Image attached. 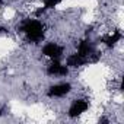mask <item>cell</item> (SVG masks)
Wrapping results in <instances>:
<instances>
[{
    "label": "cell",
    "instance_id": "cell-1",
    "mask_svg": "<svg viewBox=\"0 0 124 124\" xmlns=\"http://www.w3.org/2000/svg\"><path fill=\"white\" fill-rule=\"evenodd\" d=\"M19 31L26 37V39L32 44H38L44 39L45 31H44V23L39 19H25L19 25Z\"/></svg>",
    "mask_w": 124,
    "mask_h": 124
},
{
    "label": "cell",
    "instance_id": "cell-2",
    "mask_svg": "<svg viewBox=\"0 0 124 124\" xmlns=\"http://www.w3.org/2000/svg\"><path fill=\"white\" fill-rule=\"evenodd\" d=\"M41 54L45 55L50 60H60L64 54V47L54 42V41H51V42L44 44V47L41 48Z\"/></svg>",
    "mask_w": 124,
    "mask_h": 124
},
{
    "label": "cell",
    "instance_id": "cell-3",
    "mask_svg": "<svg viewBox=\"0 0 124 124\" xmlns=\"http://www.w3.org/2000/svg\"><path fill=\"white\" fill-rule=\"evenodd\" d=\"M72 91V85L69 82H61V83H55L53 86H50L47 95L48 98H63L66 95H69Z\"/></svg>",
    "mask_w": 124,
    "mask_h": 124
},
{
    "label": "cell",
    "instance_id": "cell-4",
    "mask_svg": "<svg viewBox=\"0 0 124 124\" xmlns=\"http://www.w3.org/2000/svg\"><path fill=\"white\" fill-rule=\"evenodd\" d=\"M67 73H69V67L60 63V60H51V63L47 66V75L51 78H63Z\"/></svg>",
    "mask_w": 124,
    "mask_h": 124
},
{
    "label": "cell",
    "instance_id": "cell-5",
    "mask_svg": "<svg viewBox=\"0 0 124 124\" xmlns=\"http://www.w3.org/2000/svg\"><path fill=\"white\" fill-rule=\"evenodd\" d=\"M89 109V102L86 99H75L72 102V105L69 107V117L70 118H76L80 117L82 114H85Z\"/></svg>",
    "mask_w": 124,
    "mask_h": 124
},
{
    "label": "cell",
    "instance_id": "cell-6",
    "mask_svg": "<svg viewBox=\"0 0 124 124\" xmlns=\"http://www.w3.org/2000/svg\"><path fill=\"white\" fill-rule=\"evenodd\" d=\"M86 63H88V60L85 57H82L80 54H78V53H73V54L67 55V58H66V66L69 69H76V67L85 66Z\"/></svg>",
    "mask_w": 124,
    "mask_h": 124
},
{
    "label": "cell",
    "instance_id": "cell-7",
    "mask_svg": "<svg viewBox=\"0 0 124 124\" xmlns=\"http://www.w3.org/2000/svg\"><path fill=\"white\" fill-rule=\"evenodd\" d=\"M121 39H123V34H121L120 31H114L112 34H108L107 37H104V38H102V42H104L107 47L112 48V47L117 45Z\"/></svg>",
    "mask_w": 124,
    "mask_h": 124
},
{
    "label": "cell",
    "instance_id": "cell-8",
    "mask_svg": "<svg viewBox=\"0 0 124 124\" xmlns=\"http://www.w3.org/2000/svg\"><path fill=\"white\" fill-rule=\"evenodd\" d=\"M60 3H63V0H42V8L45 10H51L55 9Z\"/></svg>",
    "mask_w": 124,
    "mask_h": 124
},
{
    "label": "cell",
    "instance_id": "cell-9",
    "mask_svg": "<svg viewBox=\"0 0 124 124\" xmlns=\"http://www.w3.org/2000/svg\"><path fill=\"white\" fill-rule=\"evenodd\" d=\"M2 114H3V109H2V108H0V115H2Z\"/></svg>",
    "mask_w": 124,
    "mask_h": 124
}]
</instances>
